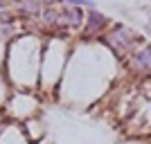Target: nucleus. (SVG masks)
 Masks as SVG:
<instances>
[{"mask_svg": "<svg viewBox=\"0 0 151 144\" xmlns=\"http://www.w3.org/2000/svg\"><path fill=\"white\" fill-rule=\"evenodd\" d=\"M59 5V2H57ZM59 9V18H57V27H79L86 20L81 7H72V5H61Z\"/></svg>", "mask_w": 151, "mask_h": 144, "instance_id": "obj_1", "label": "nucleus"}, {"mask_svg": "<svg viewBox=\"0 0 151 144\" xmlns=\"http://www.w3.org/2000/svg\"><path fill=\"white\" fill-rule=\"evenodd\" d=\"M147 32H149V34H151V23H149V25H147Z\"/></svg>", "mask_w": 151, "mask_h": 144, "instance_id": "obj_8", "label": "nucleus"}, {"mask_svg": "<svg viewBox=\"0 0 151 144\" xmlns=\"http://www.w3.org/2000/svg\"><path fill=\"white\" fill-rule=\"evenodd\" d=\"M25 2H34V5H38V7H47V5H54L57 0H25Z\"/></svg>", "mask_w": 151, "mask_h": 144, "instance_id": "obj_6", "label": "nucleus"}, {"mask_svg": "<svg viewBox=\"0 0 151 144\" xmlns=\"http://www.w3.org/2000/svg\"><path fill=\"white\" fill-rule=\"evenodd\" d=\"M59 5H72V7H86V9H95L93 0H57Z\"/></svg>", "mask_w": 151, "mask_h": 144, "instance_id": "obj_5", "label": "nucleus"}, {"mask_svg": "<svg viewBox=\"0 0 151 144\" xmlns=\"http://www.w3.org/2000/svg\"><path fill=\"white\" fill-rule=\"evenodd\" d=\"M106 25H108V18L101 11H97V9H90L88 11V16H86V34H88V36L101 32Z\"/></svg>", "mask_w": 151, "mask_h": 144, "instance_id": "obj_3", "label": "nucleus"}, {"mask_svg": "<svg viewBox=\"0 0 151 144\" xmlns=\"http://www.w3.org/2000/svg\"><path fill=\"white\" fill-rule=\"evenodd\" d=\"M133 65L145 72H151V45L142 47V50L133 52Z\"/></svg>", "mask_w": 151, "mask_h": 144, "instance_id": "obj_4", "label": "nucleus"}, {"mask_svg": "<svg viewBox=\"0 0 151 144\" xmlns=\"http://www.w3.org/2000/svg\"><path fill=\"white\" fill-rule=\"evenodd\" d=\"M108 43H111V47H113V50L124 52V50H129V47L135 43V34H133L131 29H126V27L117 25V27L113 29V38H111Z\"/></svg>", "mask_w": 151, "mask_h": 144, "instance_id": "obj_2", "label": "nucleus"}, {"mask_svg": "<svg viewBox=\"0 0 151 144\" xmlns=\"http://www.w3.org/2000/svg\"><path fill=\"white\" fill-rule=\"evenodd\" d=\"M7 7V0H0V9H5Z\"/></svg>", "mask_w": 151, "mask_h": 144, "instance_id": "obj_7", "label": "nucleus"}]
</instances>
